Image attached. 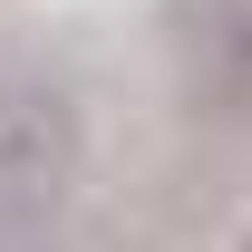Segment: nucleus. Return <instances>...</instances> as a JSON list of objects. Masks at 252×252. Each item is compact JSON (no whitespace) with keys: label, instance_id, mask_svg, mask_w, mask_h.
<instances>
[{"label":"nucleus","instance_id":"1","mask_svg":"<svg viewBox=\"0 0 252 252\" xmlns=\"http://www.w3.org/2000/svg\"><path fill=\"white\" fill-rule=\"evenodd\" d=\"M68 146H78V126L49 88H0V185L20 204H49L68 185Z\"/></svg>","mask_w":252,"mask_h":252}]
</instances>
